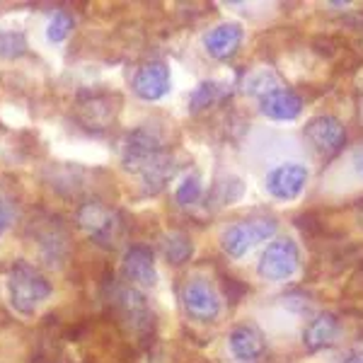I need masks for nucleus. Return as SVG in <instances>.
Returning a JSON list of instances; mask_svg holds the SVG:
<instances>
[{"label":"nucleus","mask_w":363,"mask_h":363,"mask_svg":"<svg viewBox=\"0 0 363 363\" xmlns=\"http://www.w3.org/2000/svg\"><path fill=\"white\" fill-rule=\"evenodd\" d=\"M351 169L356 172V177L363 179V143L351 153Z\"/></svg>","instance_id":"26"},{"label":"nucleus","mask_w":363,"mask_h":363,"mask_svg":"<svg viewBox=\"0 0 363 363\" xmlns=\"http://www.w3.org/2000/svg\"><path fill=\"white\" fill-rule=\"evenodd\" d=\"M119 112V97L104 90H83L75 99V119L87 131L102 133L114 124Z\"/></svg>","instance_id":"5"},{"label":"nucleus","mask_w":363,"mask_h":363,"mask_svg":"<svg viewBox=\"0 0 363 363\" xmlns=\"http://www.w3.org/2000/svg\"><path fill=\"white\" fill-rule=\"evenodd\" d=\"M133 92L136 97L145 99V102H157L169 92L172 87V78H169V68L162 61H148L143 63L136 75H133Z\"/></svg>","instance_id":"12"},{"label":"nucleus","mask_w":363,"mask_h":363,"mask_svg":"<svg viewBox=\"0 0 363 363\" xmlns=\"http://www.w3.org/2000/svg\"><path fill=\"white\" fill-rule=\"evenodd\" d=\"M277 218L274 216H255V218H245L225 228L220 235V250L225 252L230 259H240L257 245L267 242L277 235Z\"/></svg>","instance_id":"4"},{"label":"nucleus","mask_w":363,"mask_h":363,"mask_svg":"<svg viewBox=\"0 0 363 363\" xmlns=\"http://www.w3.org/2000/svg\"><path fill=\"white\" fill-rule=\"evenodd\" d=\"M124 277L131 284H138L143 289H153L157 284L153 250L145 247V245H131L124 255Z\"/></svg>","instance_id":"14"},{"label":"nucleus","mask_w":363,"mask_h":363,"mask_svg":"<svg viewBox=\"0 0 363 363\" xmlns=\"http://www.w3.org/2000/svg\"><path fill=\"white\" fill-rule=\"evenodd\" d=\"M112 303L119 313V320L126 325V330L131 335H136L138 339H148L153 337L155 330V315L150 310L145 296L138 289L128 286V289H116V294L112 296Z\"/></svg>","instance_id":"6"},{"label":"nucleus","mask_w":363,"mask_h":363,"mask_svg":"<svg viewBox=\"0 0 363 363\" xmlns=\"http://www.w3.org/2000/svg\"><path fill=\"white\" fill-rule=\"evenodd\" d=\"M8 291L10 306L20 315L29 318L51 296V284L37 267H32L25 259H17L8 274Z\"/></svg>","instance_id":"3"},{"label":"nucleus","mask_w":363,"mask_h":363,"mask_svg":"<svg viewBox=\"0 0 363 363\" xmlns=\"http://www.w3.org/2000/svg\"><path fill=\"white\" fill-rule=\"evenodd\" d=\"M347 363H363V356H356V359H349Z\"/></svg>","instance_id":"27"},{"label":"nucleus","mask_w":363,"mask_h":363,"mask_svg":"<svg viewBox=\"0 0 363 363\" xmlns=\"http://www.w3.org/2000/svg\"><path fill=\"white\" fill-rule=\"evenodd\" d=\"M277 87H281L277 75H274L272 70H267V68L255 70V73L247 75V80H245V90L252 92V95H259V97H264L267 92L277 90Z\"/></svg>","instance_id":"21"},{"label":"nucleus","mask_w":363,"mask_h":363,"mask_svg":"<svg viewBox=\"0 0 363 363\" xmlns=\"http://www.w3.org/2000/svg\"><path fill=\"white\" fill-rule=\"evenodd\" d=\"M27 49V37L22 32H0V58H22Z\"/></svg>","instance_id":"20"},{"label":"nucleus","mask_w":363,"mask_h":363,"mask_svg":"<svg viewBox=\"0 0 363 363\" xmlns=\"http://www.w3.org/2000/svg\"><path fill=\"white\" fill-rule=\"evenodd\" d=\"M160 250L169 264L179 267L191 259V255H194V242H191V238L184 235V233H167V235L160 238Z\"/></svg>","instance_id":"18"},{"label":"nucleus","mask_w":363,"mask_h":363,"mask_svg":"<svg viewBox=\"0 0 363 363\" xmlns=\"http://www.w3.org/2000/svg\"><path fill=\"white\" fill-rule=\"evenodd\" d=\"M75 223L80 230L95 245L104 250L119 247V242L126 238V218L121 211H116L99 199H87L75 211Z\"/></svg>","instance_id":"2"},{"label":"nucleus","mask_w":363,"mask_h":363,"mask_svg":"<svg viewBox=\"0 0 363 363\" xmlns=\"http://www.w3.org/2000/svg\"><path fill=\"white\" fill-rule=\"evenodd\" d=\"M121 165L126 172L136 174L148 194H157L174 177L177 165L169 145L157 126L143 124L126 133L121 143Z\"/></svg>","instance_id":"1"},{"label":"nucleus","mask_w":363,"mask_h":363,"mask_svg":"<svg viewBox=\"0 0 363 363\" xmlns=\"http://www.w3.org/2000/svg\"><path fill=\"white\" fill-rule=\"evenodd\" d=\"M203 194V186H201V177L199 174H186L182 179V184L174 191V199H177L179 206H194L199 203V199Z\"/></svg>","instance_id":"22"},{"label":"nucleus","mask_w":363,"mask_h":363,"mask_svg":"<svg viewBox=\"0 0 363 363\" xmlns=\"http://www.w3.org/2000/svg\"><path fill=\"white\" fill-rule=\"evenodd\" d=\"M284 306H289L291 310H296V313H310L308 298H306V296H298V294L284 296Z\"/></svg>","instance_id":"25"},{"label":"nucleus","mask_w":363,"mask_h":363,"mask_svg":"<svg viewBox=\"0 0 363 363\" xmlns=\"http://www.w3.org/2000/svg\"><path fill=\"white\" fill-rule=\"evenodd\" d=\"M225 95V85L218 83V80H203V83L196 85V90L191 92L189 97V109L194 114L203 112V109L213 107L216 102H220Z\"/></svg>","instance_id":"19"},{"label":"nucleus","mask_w":363,"mask_h":363,"mask_svg":"<svg viewBox=\"0 0 363 363\" xmlns=\"http://www.w3.org/2000/svg\"><path fill=\"white\" fill-rule=\"evenodd\" d=\"M240 44H242V27L238 22H223V25L213 27L203 37V49L216 61H228L238 54Z\"/></svg>","instance_id":"17"},{"label":"nucleus","mask_w":363,"mask_h":363,"mask_svg":"<svg viewBox=\"0 0 363 363\" xmlns=\"http://www.w3.org/2000/svg\"><path fill=\"white\" fill-rule=\"evenodd\" d=\"M73 25H75V20H73V15L66 13V10H58V13L51 17V22H49V29H46V39L49 42H63V39L68 37L70 32H73Z\"/></svg>","instance_id":"23"},{"label":"nucleus","mask_w":363,"mask_h":363,"mask_svg":"<svg viewBox=\"0 0 363 363\" xmlns=\"http://www.w3.org/2000/svg\"><path fill=\"white\" fill-rule=\"evenodd\" d=\"M339 332H342V325H339L337 315L320 313V315H315L306 325V330H303V347H306L310 354H318V351L330 349L332 344H337Z\"/></svg>","instance_id":"16"},{"label":"nucleus","mask_w":363,"mask_h":363,"mask_svg":"<svg viewBox=\"0 0 363 363\" xmlns=\"http://www.w3.org/2000/svg\"><path fill=\"white\" fill-rule=\"evenodd\" d=\"M298 269H301V250H298L296 240L277 238L262 252L257 274L267 281H286L294 277Z\"/></svg>","instance_id":"7"},{"label":"nucleus","mask_w":363,"mask_h":363,"mask_svg":"<svg viewBox=\"0 0 363 363\" xmlns=\"http://www.w3.org/2000/svg\"><path fill=\"white\" fill-rule=\"evenodd\" d=\"M29 233H32L34 240H37L39 252H42L44 262L49 267H61L63 262L68 259L70 238H68L66 225L61 223V218L46 216L44 220H32Z\"/></svg>","instance_id":"8"},{"label":"nucleus","mask_w":363,"mask_h":363,"mask_svg":"<svg viewBox=\"0 0 363 363\" xmlns=\"http://www.w3.org/2000/svg\"><path fill=\"white\" fill-rule=\"evenodd\" d=\"M228 347H230L233 359L238 363H259L267 354L264 335L255 325H238L228 335Z\"/></svg>","instance_id":"13"},{"label":"nucleus","mask_w":363,"mask_h":363,"mask_svg":"<svg viewBox=\"0 0 363 363\" xmlns=\"http://www.w3.org/2000/svg\"><path fill=\"white\" fill-rule=\"evenodd\" d=\"M303 133H306L315 153L322 157H335L337 153H342L344 143H347V128L337 116L330 114H318L308 119L306 126H303Z\"/></svg>","instance_id":"10"},{"label":"nucleus","mask_w":363,"mask_h":363,"mask_svg":"<svg viewBox=\"0 0 363 363\" xmlns=\"http://www.w3.org/2000/svg\"><path fill=\"white\" fill-rule=\"evenodd\" d=\"M182 308L184 315L194 322H216L220 315V296L206 279H191L182 289Z\"/></svg>","instance_id":"9"},{"label":"nucleus","mask_w":363,"mask_h":363,"mask_svg":"<svg viewBox=\"0 0 363 363\" xmlns=\"http://www.w3.org/2000/svg\"><path fill=\"white\" fill-rule=\"evenodd\" d=\"M308 179L310 169L303 162H281L267 172L264 186L269 196H274L277 201H294L306 191Z\"/></svg>","instance_id":"11"},{"label":"nucleus","mask_w":363,"mask_h":363,"mask_svg":"<svg viewBox=\"0 0 363 363\" xmlns=\"http://www.w3.org/2000/svg\"><path fill=\"white\" fill-rule=\"evenodd\" d=\"M15 216H17L15 203L10 201V199L0 196V235H3V233L15 223Z\"/></svg>","instance_id":"24"},{"label":"nucleus","mask_w":363,"mask_h":363,"mask_svg":"<svg viewBox=\"0 0 363 363\" xmlns=\"http://www.w3.org/2000/svg\"><path fill=\"white\" fill-rule=\"evenodd\" d=\"M259 109L262 114L274 121H294L303 112V99L289 87H277V90L267 92L264 97H259Z\"/></svg>","instance_id":"15"}]
</instances>
